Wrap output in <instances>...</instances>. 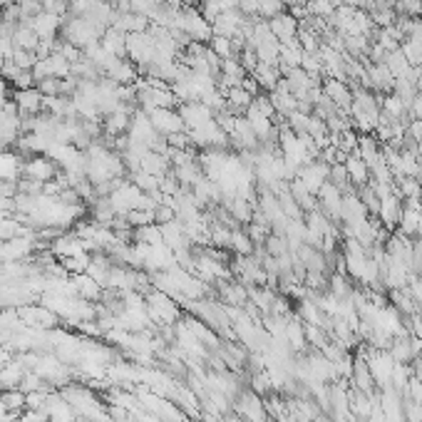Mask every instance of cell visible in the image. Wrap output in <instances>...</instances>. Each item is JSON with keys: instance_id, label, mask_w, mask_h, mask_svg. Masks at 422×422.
Wrapping results in <instances>:
<instances>
[{"instance_id": "obj_1", "label": "cell", "mask_w": 422, "mask_h": 422, "mask_svg": "<svg viewBox=\"0 0 422 422\" xmlns=\"http://www.w3.org/2000/svg\"><path fill=\"white\" fill-rule=\"evenodd\" d=\"M102 32H105V30H102L100 25H95L92 20H87V18L68 15L63 20V40L72 42L75 48H79V50L90 48V45L100 42Z\"/></svg>"}, {"instance_id": "obj_2", "label": "cell", "mask_w": 422, "mask_h": 422, "mask_svg": "<svg viewBox=\"0 0 422 422\" xmlns=\"http://www.w3.org/2000/svg\"><path fill=\"white\" fill-rule=\"evenodd\" d=\"M20 172L25 179H32L37 181V184H48V181H53L55 177L60 174V167L48 154H35V157H30L27 162H23Z\"/></svg>"}, {"instance_id": "obj_3", "label": "cell", "mask_w": 422, "mask_h": 422, "mask_svg": "<svg viewBox=\"0 0 422 422\" xmlns=\"http://www.w3.org/2000/svg\"><path fill=\"white\" fill-rule=\"evenodd\" d=\"M147 117H149V122H152V127L162 134V137H169V134H177V132H186L184 120H181V115L177 110L157 107V110L147 112Z\"/></svg>"}, {"instance_id": "obj_4", "label": "cell", "mask_w": 422, "mask_h": 422, "mask_svg": "<svg viewBox=\"0 0 422 422\" xmlns=\"http://www.w3.org/2000/svg\"><path fill=\"white\" fill-rule=\"evenodd\" d=\"M343 189H338L335 184H331V181H326V184L321 186V191L316 194L318 199V209L326 214L331 222H340V206H343Z\"/></svg>"}, {"instance_id": "obj_5", "label": "cell", "mask_w": 422, "mask_h": 422, "mask_svg": "<svg viewBox=\"0 0 422 422\" xmlns=\"http://www.w3.org/2000/svg\"><path fill=\"white\" fill-rule=\"evenodd\" d=\"M323 87V95L333 102L340 112H348L350 115V105H353V87L348 82H340V79H333V77H326L321 82Z\"/></svg>"}, {"instance_id": "obj_6", "label": "cell", "mask_w": 422, "mask_h": 422, "mask_svg": "<svg viewBox=\"0 0 422 422\" xmlns=\"http://www.w3.org/2000/svg\"><path fill=\"white\" fill-rule=\"evenodd\" d=\"M328 174H331V164L321 162V159H313L311 164L298 169V179L306 184V189L311 191L313 196L321 191V186L328 181Z\"/></svg>"}, {"instance_id": "obj_7", "label": "cell", "mask_w": 422, "mask_h": 422, "mask_svg": "<svg viewBox=\"0 0 422 422\" xmlns=\"http://www.w3.org/2000/svg\"><path fill=\"white\" fill-rule=\"evenodd\" d=\"M25 25H30L40 40H55L60 27H63V18H60L58 13L42 11V13H37L35 18H30Z\"/></svg>"}, {"instance_id": "obj_8", "label": "cell", "mask_w": 422, "mask_h": 422, "mask_svg": "<svg viewBox=\"0 0 422 422\" xmlns=\"http://www.w3.org/2000/svg\"><path fill=\"white\" fill-rule=\"evenodd\" d=\"M422 226V201L420 199H407L402 204L400 222H397V231L402 236H415Z\"/></svg>"}, {"instance_id": "obj_9", "label": "cell", "mask_w": 422, "mask_h": 422, "mask_svg": "<svg viewBox=\"0 0 422 422\" xmlns=\"http://www.w3.org/2000/svg\"><path fill=\"white\" fill-rule=\"evenodd\" d=\"M368 217H370L368 209H365V204L358 199V194H355V191H348V194H343V206H340V222L345 224V229L358 226V224H363Z\"/></svg>"}, {"instance_id": "obj_10", "label": "cell", "mask_w": 422, "mask_h": 422, "mask_svg": "<svg viewBox=\"0 0 422 422\" xmlns=\"http://www.w3.org/2000/svg\"><path fill=\"white\" fill-rule=\"evenodd\" d=\"M179 115H181V120H184L186 129H199V127L209 124V122L217 117L204 102H181Z\"/></svg>"}, {"instance_id": "obj_11", "label": "cell", "mask_w": 422, "mask_h": 422, "mask_svg": "<svg viewBox=\"0 0 422 422\" xmlns=\"http://www.w3.org/2000/svg\"><path fill=\"white\" fill-rule=\"evenodd\" d=\"M13 102H15L20 117H37V115H42L45 97L40 95L37 87H32V90H15L13 92Z\"/></svg>"}, {"instance_id": "obj_12", "label": "cell", "mask_w": 422, "mask_h": 422, "mask_svg": "<svg viewBox=\"0 0 422 422\" xmlns=\"http://www.w3.org/2000/svg\"><path fill=\"white\" fill-rule=\"evenodd\" d=\"M269 27L271 32H274V37L281 42V45H290V42H295V35H298V20H295L290 13H279L276 18H271L269 20Z\"/></svg>"}, {"instance_id": "obj_13", "label": "cell", "mask_w": 422, "mask_h": 422, "mask_svg": "<svg viewBox=\"0 0 422 422\" xmlns=\"http://www.w3.org/2000/svg\"><path fill=\"white\" fill-rule=\"evenodd\" d=\"M402 214V199L397 194H388L380 199V209H378V222L385 229H397V222H400Z\"/></svg>"}, {"instance_id": "obj_14", "label": "cell", "mask_w": 422, "mask_h": 422, "mask_svg": "<svg viewBox=\"0 0 422 422\" xmlns=\"http://www.w3.org/2000/svg\"><path fill=\"white\" fill-rule=\"evenodd\" d=\"M395 77L390 75V70L385 68V63H370L368 60V87L375 92H392Z\"/></svg>"}, {"instance_id": "obj_15", "label": "cell", "mask_w": 422, "mask_h": 422, "mask_svg": "<svg viewBox=\"0 0 422 422\" xmlns=\"http://www.w3.org/2000/svg\"><path fill=\"white\" fill-rule=\"evenodd\" d=\"M343 167H345V172H348V179L353 186H358L360 189V186L370 184V167L363 162V157H360L358 152L348 154L345 162H343Z\"/></svg>"}, {"instance_id": "obj_16", "label": "cell", "mask_w": 422, "mask_h": 422, "mask_svg": "<svg viewBox=\"0 0 422 422\" xmlns=\"http://www.w3.org/2000/svg\"><path fill=\"white\" fill-rule=\"evenodd\" d=\"M385 68L390 70V75L395 79H402V77H407V79H412L415 82V68H412L410 63H407V58L402 55V50H392V53H388L385 55ZM417 84V82H415Z\"/></svg>"}, {"instance_id": "obj_17", "label": "cell", "mask_w": 422, "mask_h": 422, "mask_svg": "<svg viewBox=\"0 0 422 422\" xmlns=\"http://www.w3.org/2000/svg\"><path fill=\"white\" fill-rule=\"evenodd\" d=\"M100 45L107 50V53L115 55V58H127V35L122 30H117V27L110 25L105 32H102Z\"/></svg>"}, {"instance_id": "obj_18", "label": "cell", "mask_w": 422, "mask_h": 422, "mask_svg": "<svg viewBox=\"0 0 422 422\" xmlns=\"http://www.w3.org/2000/svg\"><path fill=\"white\" fill-rule=\"evenodd\" d=\"M246 70L241 68L238 58H231V60H224L222 63V72H219V79H222V90H229V87H238L241 79L246 77Z\"/></svg>"}, {"instance_id": "obj_19", "label": "cell", "mask_w": 422, "mask_h": 422, "mask_svg": "<svg viewBox=\"0 0 422 422\" xmlns=\"http://www.w3.org/2000/svg\"><path fill=\"white\" fill-rule=\"evenodd\" d=\"M229 206V214L236 219V224H251L253 222V214H256V204L251 199H241V196H234L231 201H226Z\"/></svg>"}, {"instance_id": "obj_20", "label": "cell", "mask_w": 422, "mask_h": 422, "mask_svg": "<svg viewBox=\"0 0 422 422\" xmlns=\"http://www.w3.org/2000/svg\"><path fill=\"white\" fill-rule=\"evenodd\" d=\"M253 79L259 82V87L261 90H276V84L281 82V70H279V65H264V63H259V68L253 70Z\"/></svg>"}, {"instance_id": "obj_21", "label": "cell", "mask_w": 422, "mask_h": 422, "mask_svg": "<svg viewBox=\"0 0 422 422\" xmlns=\"http://www.w3.org/2000/svg\"><path fill=\"white\" fill-rule=\"evenodd\" d=\"M301 60H303V50L301 45H298V40L290 42V45H281V58H279L281 75H286L288 70L301 68Z\"/></svg>"}, {"instance_id": "obj_22", "label": "cell", "mask_w": 422, "mask_h": 422, "mask_svg": "<svg viewBox=\"0 0 422 422\" xmlns=\"http://www.w3.org/2000/svg\"><path fill=\"white\" fill-rule=\"evenodd\" d=\"M11 40L15 50H37V45H40V37H37L35 30H32L30 25H25V23H20V25L13 30Z\"/></svg>"}, {"instance_id": "obj_23", "label": "cell", "mask_w": 422, "mask_h": 422, "mask_svg": "<svg viewBox=\"0 0 422 422\" xmlns=\"http://www.w3.org/2000/svg\"><path fill=\"white\" fill-rule=\"evenodd\" d=\"M395 194L400 199H420L422 194V181L412 179V177H397L395 179Z\"/></svg>"}, {"instance_id": "obj_24", "label": "cell", "mask_w": 422, "mask_h": 422, "mask_svg": "<svg viewBox=\"0 0 422 422\" xmlns=\"http://www.w3.org/2000/svg\"><path fill=\"white\" fill-rule=\"evenodd\" d=\"M209 50H211L214 55H217L219 60H231V58H236V48H234V40H229V37H224V35H211Z\"/></svg>"}, {"instance_id": "obj_25", "label": "cell", "mask_w": 422, "mask_h": 422, "mask_svg": "<svg viewBox=\"0 0 422 422\" xmlns=\"http://www.w3.org/2000/svg\"><path fill=\"white\" fill-rule=\"evenodd\" d=\"M306 8L311 18H321V20H331L335 13V0H306Z\"/></svg>"}, {"instance_id": "obj_26", "label": "cell", "mask_w": 422, "mask_h": 422, "mask_svg": "<svg viewBox=\"0 0 422 422\" xmlns=\"http://www.w3.org/2000/svg\"><path fill=\"white\" fill-rule=\"evenodd\" d=\"M134 238H137V243H149V246H157V243H162V229H159V224L137 226V229H134Z\"/></svg>"}, {"instance_id": "obj_27", "label": "cell", "mask_w": 422, "mask_h": 422, "mask_svg": "<svg viewBox=\"0 0 422 422\" xmlns=\"http://www.w3.org/2000/svg\"><path fill=\"white\" fill-rule=\"evenodd\" d=\"M129 181H132L134 186H139L144 194H154V191H159V184H162V179H159V177L147 174V172H142V169H139V172H134Z\"/></svg>"}, {"instance_id": "obj_28", "label": "cell", "mask_w": 422, "mask_h": 422, "mask_svg": "<svg viewBox=\"0 0 422 422\" xmlns=\"http://www.w3.org/2000/svg\"><path fill=\"white\" fill-rule=\"evenodd\" d=\"M231 251H238L241 256H248L253 251V241L251 236L246 234V229H234L231 231Z\"/></svg>"}, {"instance_id": "obj_29", "label": "cell", "mask_w": 422, "mask_h": 422, "mask_svg": "<svg viewBox=\"0 0 422 422\" xmlns=\"http://www.w3.org/2000/svg\"><path fill=\"white\" fill-rule=\"evenodd\" d=\"M301 70L308 72L313 79H321L323 75V63L318 58V53H303V60H301Z\"/></svg>"}, {"instance_id": "obj_30", "label": "cell", "mask_w": 422, "mask_h": 422, "mask_svg": "<svg viewBox=\"0 0 422 422\" xmlns=\"http://www.w3.org/2000/svg\"><path fill=\"white\" fill-rule=\"evenodd\" d=\"M48 63H50V70H53V77H58V79L70 77V70H72V65H70L68 60H65L60 53H53V55H50Z\"/></svg>"}, {"instance_id": "obj_31", "label": "cell", "mask_w": 422, "mask_h": 422, "mask_svg": "<svg viewBox=\"0 0 422 422\" xmlns=\"http://www.w3.org/2000/svg\"><path fill=\"white\" fill-rule=\"evenodd\" d=\"M35 87L40 90L42 97H58V95H63V79H58V77H45V79H40V82H37Z\"/></svg>"}, {"instance_id": "obj_32", "label": "cell", "mask_w": 422, "mask_h": 422, "mask_svg": "<svg viewBox=\"0 0 422 422\" xmlns=\"http://www.w3.org/2000/svg\"><path fill=\"white\" fill-rule=\"evenodd\" d=\"M266 248H269V253L274 256V259H279V256H283V253H288V241H286V236H281V234H271L269 238H266Z\"/></svg>"}, {"instance_id": "obj_33", "label": "cell", "mask_w": 422, "mask_h": 422, "mask_svg": "<svg viewBox=\"0 0 422 422\" xmlns=\"http://www.w3.org/2000/svg\"><path fill=\"white\" fill-rule=\"evenodd\" d=\"M37 60L40 58H37L35 50H15V53H13V63H15L20 70H32Z\"/></svg>"}, {"instance_id": "obj_34", "label": "cell", "mask_w": 422, "mask_h": 422, "mask_svg": "<svg viewBox=\"0 0 422 422\" xmlns=\"http://www.w3.org/2000/svg\"><path fill=\"white\" fill-rule=\"evenodd\" d=\"M236 58H238V63H241V68L246 70L248 75H251L253 70L259 68V58H256V50H253L251 45H246V48H243L241 53L236 55Z\"/></svg>"}, {"instance_id": "obj_35", "label": "cell", "mask_w": 422, "mask_h": 422, "mask_svg": "<svg viewBox=\"0 0 422 422\" xmlns=\"http://www.w3.org/2000/svg\"><path fill=\"white\" fill-rule=\"evenodd\" d=\"M177 219V211L174 206H167V204H159L157 209H154V224H169V222H174Z\"/></svg>"}, {"instance_id": "obj_36", "label": "cell", "mask_w": 422, "mask_h": 422, "mask_svg": "<svg viewBox=\"0 0 422 422\" xmlns=\"http://www.w3.org/2000/svg\"><path fill=\"white\" fill-rule=\"evenodd\" d=\"M13 87H15V90H32V87H35V77H32V70H23L20 75H18L15 79H13Z\"/></svg>"}, {"instance_id": "obj_37", "label": "cell", "mask_w": 422, "mask_h": 422, "mask_svg": "<svg viewBox=\"0 0 422 422\" xmlns=\"http://www.w3.org/2000/svg\"><path fill=\"white\" fill-rule=\"evenodd\" d=\"M167 144L172 149H194L191 147V139L186 132H177V134H169L167 137Z\"/></svg>"}, {"instance_id": "obj_38", "label": "cell", "mask_w": 422, "mask_h": 422, "mask_svg": "<svg viewBox=\"0 0 422 422\" xmlns=\"http://www.w3.org/2000/svg\"><path fill=\"white\" fill-rule=\"evenodd\" d=\"M241 87L248 92V95H253V97L259 95V90H261V87H259V82H256V79H253V75H246V77L241 79Z\"/></svg>"}, {"instance_id": "obj_39", "label": "cell", "mask_w": 422, "mask_h": 422, "mask_svg": "<svg viewBox=\"0 0 422 422\" xmlns=\"http://www.w3.org/2000/svg\"><path fill=\"white\" fill-rule=\"evenodd\" d=\"M370 0H335V6H348V8H368Z\"/></svg>"}, {"instance_id": "obj_40", "label": "cell", "mask_w": 422, "mask_h": 422, "mask_svg": "<svg viewBox=\"0 0 422 422\" xmlns=\"http://www.w3.org/2000/svg\"><path fill=\"white\" fill-rule=\"evenodd\" d=\"M8 84H11V82H8V79H3V77H0V97H6V92H8Z\"/></svg>"}, {"instance_id": "obj_41", "label": "cell", "mask_w": 422, "mask_h": 422, "mask_svg": "<svg viewBox=\"0 0 422 422\" xmlns=\"http://www.w3.org/2000/svg\"><path fill=\"white\" fill-rule=\"evenodd\" d=\"M18 0H0V11H3V8H11V6H15Z\"/></svg>"}, {"instance_id": "obj_42", "label": "cell", "mask_w": 422, "mask_h": 422, "mask_svg": "<svg viewBox=\"0 0 422 422\" xmlns=\"http://www.w3.org/2000/svg\"><path fill=\"white\" fill-rule=\"evenodd\" d=\"M184 6H189V8H196V6H201V0H181Z\"/></svg>"}, {"instance_id": "obj_43", "label": "cell", "mask_w": 422, "mask_h": 422, "mask_svg": "<svg viewBox=\"0 0 422 422\" xmlns=\"http://www.w3.org/2000/svg\"><path fill=\"white\" fill-rule=\"evenodd\" d=\"M417 120H422V115H420V117H417Z\"/></svg>"}, {"instance_id": "obj_44", "label": "cell", "mask_w": 422, "mask_h": 422, "mask_svg": "<svg viewBox=\"0 0 422 422\" xmlns=\"http://www.w3.org/2000/svg\"><path fill=\"white\" fill-rule=\"evenodd\" d=\"M420 201H422V194H420Z\"/></svg>"}]
</instances>
